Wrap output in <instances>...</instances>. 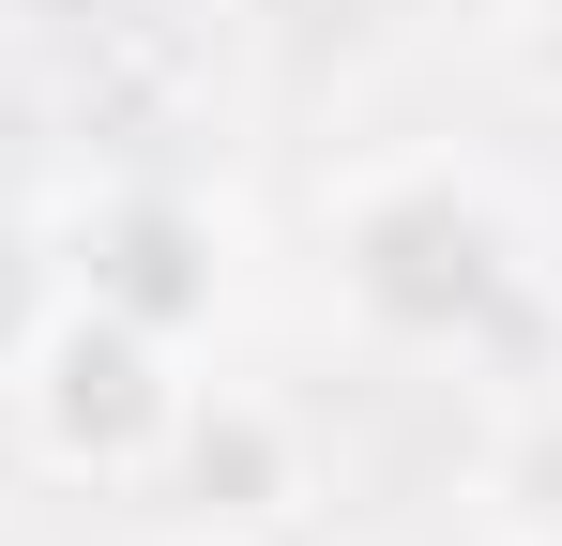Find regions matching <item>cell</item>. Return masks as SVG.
<instances>
[{
    "mask_svg": "<svg viewBox=\"0 0 562 546\" xmlns=\"http://www.w3.org/2000/svg\"><path fill=\"white\" fill-rule=\"evenodd\" d=\"M350 288H366L380 319H411V334H457L471 304L502 288V213L471 182H441V168L366 182L350 197Z\"/></svg>",
    "mask_w": 562,
    "mask_h": 546,
    "instance_id": "6da1fadb",
    "label": "cell"
},
{
    "mask_svg": "<svg viewBox=\"0 0 562 546\" xmlns=\"http://www.w3.org/2000/svg\"><path fill=\"white\" fill-rule=\"evenodd\" d=\"M31 364H46L31 395H46V441H61V455H106V470H122V455H153V441H183V425H198V395L168 379V350H153L122 304L46 319V350H31Z\"/></svg>",
    "mask_w": 562,
    "mask_h": 546,
    "instance_id": "7a4b0ae2",
    "label": "cell"
},
{
    "mask_svg": "<svg viewBox=\"0 0 562 546\" xmlns=\"http://www.w3.org/2000/svg\"><path fill=\"white\" fill-rule=\"evenodd\" d=\"M46 319H61V273H46V243H31V228H0V364L46 350Z\"/></svg>",
    "mask_w": 562,
    "mask_h": 546,
    "instance_id": "3957f363",
    "label": "cell"
}]
</instances>
